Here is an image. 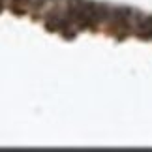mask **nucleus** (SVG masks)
<instances>
[{
    "label": "nucleus",
    "instance_id": "1",
    "mask_svg": "<svg viewBox=\"0 0 152 152\" xmlns=\"http://www.w3.org/2000/svg\"><path fill=\"white\" fill-rule=\"evenodd\" d=\"M133 32L141 39H152V15H137L135 25H133Z\"/></svg>",
    "mask_w": 152,
    "mask_h": 152
},
{
    "label": "nucleus",
    "instance_id": "2",
    "mask_svg": "<svg viewBox=\"0 0 152 152\" xmlns=\"http://www.w3.org/2000/svg\"><path fill=\"white\" fill-rule=\"evenodd\" d=\"M32 0H10V10L15 15H23L26 13V10H30Z\"/></svg>",
    "mask_w": 152,
    "mask_h": 152
}]
</instances>
